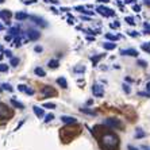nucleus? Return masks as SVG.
Instances as JSON below:
<instances>
[{
  "label": "nucleus",
  "mask_w": 150,
  "mask_h": 150,
  "mask_svg": "<svg viewBox=\"0 0 150 150\" xmlns=\"http://www.w3.org/2000/svg\"><path fill=\"white\" fill-rule=\"evenodd\" d=\"M11 103H12V105H14V107H18V108H25V105L22 104V103H19V101H16L15 100V99H12V100H11Z\"/></svg>",
  "instance_id": "nucleus-19"
},
{
  "label": "nucleus",
  "mask_w": 150,
  "mask_h": 150,
  "mask_svg": "<svg viewBox=\"0 0 150 150\" xmlns=\"http://www.w3.org/2000/svg\"><path fill=\"white\" fill-rule=\"evenodd\" d=\"M4 39H6V41H11V35H6V37H4Z\"/></svg>",
  "instance_id": "nucleus-44"
},
{
  "label": "nucleus",
  "mask_w": 150,
  "mask_h": 150,
  "mask_svg": "<svg viewBox=\"0 0 150 150\" xmlns=\"http://www.w3.org/2000/svg\"><path fill=\"white\" fill-rule=\"evenodd\" d=\"M143 150H150V149H147L146 146H143Z\"/></svg>",
  "instance_id": "nucleus-49"
},
{
  "label": "nucleus",
  "mask_w": 150,
  "mask_h": 150,
  "mask_svg": "<svg viewBox=\"0 0 150 150\" xmlns=\"http://www.w3.org/2000/svg\"><path fill=\"white\" fill-rule=\"evenodd\" d=\"M19 33H21L19 27H12V28H10V34H12V35H16V34H19Z\"/></svg>",
  "instance_id": "nucleus-25"
},
{
  "label": "nucleus",
  "mask_w": 150,
  "mask_h": 150,
  "mask_svg": "<svg viewBox=\"0 0 150 150\" xmlns=\"http://www.w3.org/2000/svg\"><path fill=\"white\" fill-rule=\"evenodd\" d=\"M42 95H43L45 98H49V96H56L57 92H56V89H53L52 87H43L42 88Z\"/></svg>",
  "instance_id": "nucleus-7"
},
{
  "label": "nucleus",
  "mask_w": 150,
  "mask_h": 150,
  "mask_svg": "<svg viewBox=\"0 0 150 150\" xmlns=\"http://www.w3.org/2000/svg\"><path fill=\"white\" fill-rule=\"evenodd\" d=\"M3 1H4V0H0V4H1V3H3Z\"/></svg>",
  "instance_id": "nucleus-50"
},
{
  "label": "nucleus",
  "mask_w": 150,
  "mask_h": 150,
  "mask_svg": "<svg viewBox=\"0 0 150 150\" xmlns=\"http://www.w3.org/2000/svg\"><path fill=\"white\" fill-rule=\"evenodd\" d=\"M1 87H3V89H7V91H12V87H11L10 84H3V85H1Z\"/></svg>",
  "instance_id": "nucleus-30"
},
{
  "label": "nucleus",
  "mask_w": 150,
  "mask_h": 150,
  "mask_svg": "<svg viewBox=\"0 0 150 150\" xmlns=\"http://www.w3.org/2000/svg\"><path fill=\"white\" fill-rule=\"evenodd\" d=\"M0 72H1V73L8 72V65L7 64H0Z\"/></svg>",
  "instance_id": "nucleus-23"
},
{
  "label": "nucleus",
  "mask_w": 150,
  "mask_h": 150,
  "mask_svg": "<svg viewBox=\"0 0 150 150\" xmlns=\"http://www.w3.org/2000/svg\"><path fill=\"white\" fill-rule=\"evenodd\" d=\"M105 38L111 39V41H116V39H119V37L118 35H114V34H105Z\"/></svg>",
  "instance_id": "nucleus-24"
},
{
  "label": "nucleus",
  "mask_w": 150,
  "mask_h": 150,
  "mask_svg": "<svg viewBox=\"0 0 150 150\" xmlns=\"http://www.w3.org/2000/svg\"><path fill=\"white\" fill-rule=\"evenodd\" d=\"M73 70L76 72V73H84V72H85V67H83V65H79V67H76Z\"/></svg>",
  "instance_id": "nucleus-20"
},
{
  "label": "nucleus",
  "mask_w": 150,
  "mask_h": 150,
  "mask_svg": "<svg viewBox=\"0 0 150 150\" xmlns=\"http://www.w3.org/2000/svg\"><path fill=\"white\" fill-rule=\"evenodd\" d=\"M68 23H69V25H73V23H74V18L73 16H69V18H68Z\"/></svg>",
  "instance_id": "nucleus-33"
},
{
  "label": "nucleus",
  "mask_w": 150,
  "mask_h": 150,
  "mask_svg": "<svg viewBox=\"0 0 150 150\" xmlns=\"http://www.w3.org/2000/svg\"><path fill=\"white\" fill-rule=\"evenodd\" d=\"M50 11H53L54 14H58V11H57V10H56V8H54V7H52V8H50Z\"/></svg>",
  "instance_id": "nucleus-43"
},
{
  "label": "nucleus",
  "mask_w": 150,
  "mask_h": 150,
  "mask_svg": "<svg viewBox=\"0 0 150 150\" xmlns=\"http://www.w3.org/2000/svg\"><path fill=\"white\" fill-rule=\"evenodd\" d=\"M103 47H104L105 50H114L116 47V45L112 43V42H105V43H103Z\"/></svg>",
  "instance_id": "nucleus-17"
},
{
  "label": "nucleus",
  "mask_w": 150,
  "mask_h": 150,
  "mask_svg": "<svg viewBox=\"0 0 150 150\" xmlns=\"http://www.w3.org/2000/svg\"><path fill=\"white\" fill-rule=\"evenodd\" d=\"M120 54H122V56L137 57V56H138V52H137L135 49H125V50H120Z\"/></svg>",
  "instance_id": "nucleus-10"
},
{
  "label": "nucleus",
  "mask_w": 150,
  "mask_h": 150,
  "mask_svg": "<svg viewBox=\"0 0 150 150\" xmlns=\"http://www.w3.org/2000/svg\"><path fill=\"white\" fill-rule=\"evenodd\" d=\"M139 6H134V11H137V12H139Z\"/></svg>",
  "instance_id": "nucleus-42"
},
{
  "label": "nucleus",
  "mask_w": 150,
  "mask_h": 150,
  "mask_svg": "<svg viewBox=\"0 0 150 150\" xmlns=\"http://www.w3.org/2000/svg\"><path fill=\"white\" fill-rule=\"evenodd\" d=\"M43 107H46V108H56V104H53V103H46Z\"/></svg>",
  "instance_id": "nucleus-31"
},
{
  "label": "nucleus",
  "mask_w": 150,
  "mask_h": 150,
  "mask_svg": "<svg viewBox=\"0 0 150 150\" xmlns=\"http://www.w3.org/2000/svg\"><path fill=\"white\" fill-rule=\"evenodd\" d=\"M34 73L37 74V76H39V77H45L46 76L45 70L42 69V68H35V69H34Z\"/></svg>",
  "instance_id": "nucleus-18"
},
{
  "label": "nucleus",
  "mask_w": 150,
  "mask_h": 150,
  "mask_svg": "<svg viewBox=\"0 0 150 150\" xmlns=\"http://www.w3.org/2000/svg\"><path fill=\"white\" fill-rule=\"evenodd\" d=\"M58 65H59L58 59H50L49 62H47V67L52 68V69H57V68H58Z\"/></svg>",
  "instance_id": "nucleus-16"
},
{
  "label": "nucleus",
  "mask_w": 150,
  "mask_h": 150,
  "mask_svg": "<svg viewBox=\"0 0 150 150\" xmlns=\"http://www.w3.org/2000/svg\"><path fill=\"white\" fill-rule=\"evenodd\" d=\"M10 65H12V67H18L19 65V58H15V57H12L10 61Z\"/></svg>",
  "instance_id": "nucleus-22"
},
{
  "label": "nucleus",
  "mask_w": 150,
  "mask_h": 150,
  "mask_svg": "<svg viewBox=\"0 0 150 150\" xmlns=\"http://www.w3.org/2000/svg\"><path fill=\"white\" fill-rule=\"evenodd\" d=\"M47 3H53V4H58V0H45Z\"/></svg>",
  "instance_id": "nucleus-40"
},
{
  "label": "nucleus",
  "mask_w": 150,
  "mask_h": 150,
  "mask_svg": "<svg viewBox=\"0 0 150 150\" xmlns=\"http://www.w3.org/2000/svg\"><path fill=\"white\" fill-rule=\"evenodd\" d=\"M105 126L108 127H112V129H120L122 127V123L119 122L118 119H114V118H110V119H105Z\"/></svg>",
  "instance_id": "nucleus-5"
},
{
  "label": "nucleus",
  "mask_w": 150,
  "mask_h": 150,
  "mask_svg": "<svg viewBox=\"0 0 150 150\" xmlns=\"http://www.w3.org/2000/svg\"><path fill=\"white\" fill-rule=\"evenodd\" d=\"M103 56H95V57H92V62H93V65H96L98 64V61Z\"/></svg>",
  "instance_id": "nucleus-28"
},
{
  "label": "nucleus",
  "mask_w": 150,
  "mask_h": 150,
  "mask_svg": "<svg viewBox=\"0 0 150 150\" xmlns=\"http://www.w3.org/2000/svg\"><path fill=\"white\" fill-rule=\"evenodd\" d=\"M92 93L96 96V98H101L104 95V88L101 87L100 84H93L92 85Z\"/></svg>",
  "instance_id": "nucleus-3"
},
{
  "label": "nucleus",
  "mask_w": 150,
  "mask_h": 150,
  "mask_svg": "<svg viewBox=\"0 0 150 150\" xmlns=\"http://www.w3.org/2000/svg\"><path fill=\"white\" fill-rule=\"evenodd\" d=\"M129 150H138L137 147H134V146H131V145H129Z\"/></svg>",
  "instance_id": "nucleus-45"
},
{
  "label": "nucleus",
  "mask_w": 150,
  "mask_h": 150,
  "mask_svg": "<svg viewBox=\"0 0 150 150\" xmlns=\"http://www.w3.org/2000/svg\"><path fill=\"white\" fill-rule=\"evenodd\" d=\"M129 35L130 37H138V33L137 31H129Z\"/></svg>",
  "instance_id": "nucleus-36"
},
{
  "label": "nucleus",
  "mask_w": 150,
  "mask_h": 150,
  "mask_svg": "<svg viewBox=\"0 0 150 150\" xmlns=\"http://www.w3.org/2000/svg\"><path fill=\"white\" fill-rule=\"evenodd\" d=\"M123 89H125L126 93H130V88H129V85H126V84H123Z\"/></svg>",
  "instance_id": "nucleus-34"
},
{
  "label": "nucleus",
  "mask_w": 150,
  "mask_h": 150,
  "mask_svg": "<svg viewBox=\"0 0 150 150\" xmlns=\"http://www.w3.org/2000/svg\"><path fill=\"white\" fill-rule=\"evenodd\" d=\"M34 50H35V52H37V53H41L43 49H42V46H35V47H34Z\"/></svg>",
  "instance_id": "nucleus-35"
},
{
  "label": "nucleus",
  "mask_w": 150,
  "mask_h": 150,
  "mask_svg": "<svg viewBox=\"0 0 150 150\" xmlns=\"http://www.w3.org/2000/svg\"><path fill=\"white\" fill-rule=\"evenodd\" d=\"M100 146L103 150H116L119 145V138L114 133H104L100 137Z\"/></svg>",
  "instance_id": "nucleus-1"
},
{
  "label": "nucleus",
  "mask_w": 150,
  "mask_h": 150,
  "mask_svg": "<svg viewBox=\"0 0 150 150\" xmlns=\"http://www.w3.org/2000/svg\"><path fill=\"white\" fill-rule=\"evenodd\" d=\"M142 49L145 50V52L150 53V42H147V43H143V45H142Z\"/></svg>",
  "instance_id": "nucleus-26"
},
{
  "label": "nucleus",
  "mask_w": 150,
  "mask_h": 150,
  "mask_svg": "<svg viewBox=\"0 0 150 150\" xmlns=\"http://www.w3.org/2000/svg\"><path fill=\"white\" fill-rule=\"evenodd\" d=\"M18 89H19V91H22V92H25V93H27V95H30V96H31V95H34V89L26 87V85H23V84L18 85Z\"/></svg>",
  "instance_id": "nucleus-11"
},
{
  "label": "nucleus",
  "mask_w": 150,
  "mask_h": 150,
  "mask_svg": "<svg viewBox=\"0 0 150 150\" xmlns=\"http://www.w3.org/2000/svg\"><path fill=\"white\" fill-rule=\"evenodd\" d=\"M23 3L25 4H31V3H35V0H25Z\"/></svg>",
  "instance_id": "nucleus-41"
},
{
  "label": "nucleus",
  "mask_w": 150,
  "mask_h": 150,
  "mask_svg": "<svg viewBox=\"0 0 150 150\" xmlns=\"http://www.w3.org/2000/svg\"><path fill=\"white\" fill-rule=\"evenodd\" d=\"M57 84H58L61 88H64V89H67V88H68V83H67V80H65L64 77H59V79H57Z\"/></svg>",
  "instance_id": "nucleus-15"
},
{
  "label": "nucleus",
  "mask_w": 150,
  "mask_h": 150,
  "mask_svg": "<svg viewBox=\"0 0 150 150\" xmlns=\"http://www.w3.org/2000/svg\"><path fill=\"white\" fill-rule=\"evenodd\" d=\"M96 11H98L100 15H103V16H114V15H115V12L112 10H110V8H107V7H103V6H99V7L96 8Z\"/></svg>",
  "instance_id": "nucleus-4"
},
{
  "label": "nucleus",
  "mask_w": 150,
  "mask_h": 150,
  "mask_svg": "<svg viewBox=\"0 0 150 150\" xmlns=\"http://www.w3.org/2000/svg\"><path fill=\"white\" fill-rule=\"evenodd\" d=\"M11 16H12L11 11H8V10H1L0 11V19H3L7 25H10V18Z\"/></svg>",
  "instance_id": "nucleus-8"
},
{
  "label": "nucleus",
  "mask_w": 150,
  "mask_h": 150,
  "mask_svg": "<svg viewBox=\"0 0 150 150\" xmlns=\"http://www.w3.org/2000/svg\"><path fill=\"white\" fill-rule=\"evenodd\" d=\"M3 28H4V27H3V25H0V31H1V30H3Z\"/></svg>",
  "instance_id": "nucleus-48"
},
{
  "label": "nucleus",
  "mask_w": 150,
  "mask_h": 150,
  "mask_svg": "<svg viewBox=\"0 0 150 150\" xmlns=\"http://www.w3.org/2000/svg\"><path fill=\"white\" fill-rule=\"evenodd\" d=\"M98 1H100V3H107V1H110V0H98Z\"/></svg>",
  "instance_id": "nucleus-47"
},
{
  "label": "nucleus",
  "mask_w": 150,
  "mask_h": 150,
  "mask_svg": "<svg viewBox=\"0 0 150 150\" xmlns=\"http://www.w3.org/2000/svg\"><path fill=\"white\" fill-rule=\"evenodd\" d=\"M138 65H139V67H146V62H145V61H138Z\"/></svg>",
  "instance_id": "nucleus-38"
},
{
  "label": "nucleus",
  "mask_w": 150,
  "mask_h": 150,
  "mask_svg": "<svg viewBox=\"0 0 150 150\" xmlns=\"http://www.w3.org/2000/svg\"><path fill=\"white\" fill-rule=\"evenodd\" d=\"M12 115H14V111H12V110H11L7 104H4V103H0V120H6V119H10Z\"/></svg>",
  "instance_id": "nucleus-2"
},
{
  "label": "nucleus",
  "mask_w": 150,
  "mask_h": 150,
  "mask_svg": "<svg viewBox=\"0 0 150 150\" xmlns=\"http://www.w3.org/2000/svg\"><path fill=\"white\" fill-rule=\"evenodd\" d=\"M4 54H6L7 57H10V58H12V54H11L10 50H6V52H4Z\"/></svg>",
  "instance_id": "nucleus-37"
},
{
  "label": "nucleus",
  "mask_w": 150,
  "mask_h": 150,
  "mask_svg": "<svg viewBox=\"0 0 150 150\" xmlns=\"http://www.w3.org/2000/svg\"><path fill=\"white\" fill-rule=\"evenodd\" d=\"M15 18H16V21H26V19H28L30 16H28L26 12H16Z\"/></svg>",
  "instance_id": "nucleus-14"
},
{
  "label": "nucleus",
  "mask_w": 150,
  "mask_h": 150,
  "mask_svg": "<svg viewBox=\"0 0 150 150\" xmlns=\"http://www.w3.org/2000/svg\"><path fill=\"white\" fill-rule=\"evenodd\" d=\"M81 111H83V112H87V114H89V115H95L93 111H89V110H87V108H81Z\"/></svg>",
  "instance_id": "nucleus-32"
},
{
  "label": "nucleus",
  "mask_w": 150,
  "mask_h": 150,
  "mask_svg": "<svg viewBox=\"0 0 150 150\" xmlns=\"http://www.w3.org/2000/svg\"><path fill=\"white\" fill-rule=\"evenodd\" d=\"M33 110H34L35 115L38 116V118H43V116H45V111H43V108H39V107L34 105V107H33Z\"/></svg>",
  "instance_id": "nucleus-13"
},
{
  "label": "nucleus",
  "mask_w": 150,
  "mask_h": 150,
  "mask_svg": "<svg viewBox=\"0 0 150 150\" xmlns=\"http://www.w3.org/2000/svg\"><path fill=\"white\" fill-rule=\"evenodd\" d=\"M146 89H147V91H149V92H150V81H149V83H147V84H146Z\"/></svg>",
  "instance_id": "nucleus-46"
},
{
  "label": "nucleus",
  "mask_w": 150,
  "mask_h": 150,
  "mask_svg": "<svg viewBox=\"0 0 150 150\" xmlns=\"http://www.w3.org/2000/svg\"><path fill=\"white\" fill-rule=\"evenodd\" d=\"M126 22H127V23H129V25H135V22H134V18H131V16H127L126 18Z\"/></svg>",
  "instance_id": "nucleus-27"
},
{
  "label": "nucleus",
  "mask_w": 150,
  "mask_h": 150,
  "mask_svg": "<svg viewBox=\"0 0 150 150\" xmlns=\"http://www.w3.org/2000/svg\"><path fill=\"white\" fill-rule=\"evenodd\" d=\"M110 26H111L112 28H116V27H119V23H118V22H115V23H111Z\"/></svg>",
  "instance_id": "nucleus-39"
},
{
  "label": "nucleus",
  "mask_w": 150,
  "mask_h": 150,
  "mask_svg": "<svg viewBox=\"0 0 150 150\" xmlns=\"http://www.w3.org/2000/svg\"><path fill=\"white\" fill-rule=\"evenodd\" d=\"M145 137V131H142L141 129H137L135 131V138H143Z\"/></svg>",
  "instance_id": "nucleus-21"
},
{
  "label": "nucleus",
  "mask_w": 150,
  "mask_h": 150,
  "mask_svg": "<svg viewBox=\"0 0 150 150\" xmlns=\"http://www.w3.org/2000/svg\"><path fill=\"white\" fill-rule=\"evenodd\" d=\"M30 21H33L35 23V25H41V26H43V27H46L47 26V23H46L42 18H39V16H35V15H30V18H28Z\"/></svg>",
  "instance_id": "nucleus-9"
},
{
  "label": "nucleus",
  "mask_w": 150,
  "mask_h": 150,
  "mask_svg": "<svg viewBox=\"0 0 150 150\" xmlns=\"http://www.w3.org/2000/svg\"><path fill=\"white\" fill-rule=\"evenodd\" d=\"M53 119H54V115H53V114H49V115H46L45 122H46V123H49L50 120H53Z\"/></svg>",
  "instance_id": "nucleus-29"
},
{
  "label": "nucleus",
  "mask_w": 150,
  "mask_h": 150,
  "mask_svg": "<svg viewBox=\"0 0 150 150\" xmlns=\"http://www.w3.org/2000/svg\"><path fill=\"white\" fill-rule=\"evenodd\" d=\"M26 37L28 38V41H37V39L41 37V33L37 31V30H27Z\"/></svg>",
  "instance_id": "nucleus-6"
},
{
  "label": "nucleus",
  "mask_w": 150,
  "mask_h": 150,
  "mask_svg": "<svg viewBox=\"0 0 150 150\" xmlns=\"http://www.w3.org/2000/svg\"><path fill=\"white\" fill-rule=\"evenodd\" d=\"M61 120L67 125H72V123H76V118H72V116H61Z\"/></svg>",
  "instance_id": "nucleus-12"
}]
</instances>
